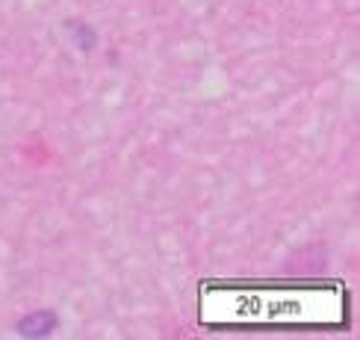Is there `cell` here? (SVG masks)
I'll return each mask as SVG.
<instances>
[{
  "label": "cell",
  "instance_id": "1",
  "mask_svg": "<svg viewBox=\"0 0 360 340\" xmlns=\"http://www.w3.org/2000/svg\"><path fill=\"white\" fill-rule=\"evenodd\" d=\"M59 325V314L56 310H33L18 320V334L21 337H48L56 332Z\"/></svg>",
  "mask_w": 360,
  "mask_h": 340
},
{
  "label": "cell",
  "instance_id": "2",
  "mask_svg": "<svg viewBox=\"0 0 360 340\" xmlns=\"http://www.w3.org/2000/svg\"><path fill=\"white\" fill-rule=\"evenodd\" d=\"M63 30L68 33V39L74 42V48H80L83 53H89L98 44V33H95V27L92 24H86V21H80V18H68L65 24H63Z\"/></svg>",
  "mask_w": 360,
  "mask_h": 340
}]
</instances>
